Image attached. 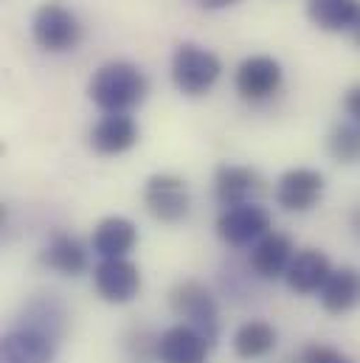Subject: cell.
Here are the masks:
<instances>
[{"mask_svg": "<svg viewBox=\"0 0 360 363\" xmlns=\"http://www.w3.org/2000/svg\"><path fill=\"white\" fill-rule=\"evenodd\" d=\"M147 91H150L147 74L124 60L104 62L88 82L90 101L104 113H130L147 99Z\"/></svg>", "mask_w": 360, "mask_h": 363, "instance_id": "6da1fadb", "label": "cell"}, {"mask_svg": "<svg viewBox=\"0 0 360 363\" xmlns=\"http://www.w3.org/2000/svg\"><path fill=\"white\" fill-rule=\"evenodd\" d=\"M169 307L180 318V324L197 330L211 347L220 338V307L214 293L197 281V279H183L169 290Z\"/></svg>", "mask_w": 360, "mask_h": 363, "instance_id": "7a4b0ae2", "label": "cell"}, {"mask_svg": "<svg viewBox=\"0 0 360 363\" xmlns=\"http://www.w3.org/2000/svg\"><path fill=\"white\" fill-rule=\"evenodd\" d=\"M223 74V62L214 51L197 45V43H183L172 54V82L183 96H206L217 85Z\"/></svg>", "mask_w": 360, "mask_h": 363, "instance_id": "3957f363", "label": "cell"}, {"mask_svg": "<svg viewBox=\"0 0 360 363\" xmlns=\"http://www.w3.org/2000/svg\"><path fill=\"white\" fill-rule=\"evenodd\" d=\"M31 37L43 51L62 54L82 43V26L71 9L60 3H43L31 20Z\"/></svg>", "mask_w": 360, "mask_h": 363, "instance_id": "277c9868", "label": "cell"}, {"mask_svg": "<svg viewBox=\"0 0 360 363\" xmlns=\"http://www.w3.org/2000/svg\"><path fill=\"white\" fill-rule=\"evenodd\" d=\"M270 231H273V217L259 203L223 208L217 217V234L231 248H248V245L254 248Z\"/></svg>", "mask_w": 360, "mask_h": 363, "instance_id": "5b68a950", "label": "cell"}, {"mask_svg": "<svg viewBox=\"0 0 360 363\" xmlns=\"http://www.w3.org/2000/svg\"><path fill=\"white\" fill-rule=\"evenodd\" d=\"M144 208L158 220V223H169L175 225L180 220H186L189 208H191V194H189V186L178 175H169V172H158V175H150L144 183Z\"/></svg>", "mask_w": 360, "mask_h": 363, "instance_id": "8992f818", "label": "cell"}, {"mask_svg": "<svg viewBox=\"0 0 360 363\" xmlns=\"http://www.w3.org/2000/svg\"><path fill=\"white\" fill-rule=\"evenodd\" d=\"M93 287L107 304H127L141 290V271L130 259H101L93 268Z\"/></svg>", "mask_w": 360, "mask_h": 363, "instance_id": "52a82bcc", "label": "cell"}, {"mask_svg": "<svg viewBox=\"0 0 360 363\" xmlns=\"http://www.w3.org/2000/svg\"><path fill=\"white\" fill-rule=\"evenodd\" d=\"M284 79V71L279 65V60L257 54L240 62L237 74H234V88L245 101H265L273 93H279Z\"/></svg>", "mask_w": 360, "mask_h": 363, "instance_id": "ba28073f", "label": "cell"}, {"mask_svg": "<svg viewBox=\"0 0 360 363\" xmlns=\"http://www.w3.org/2000/svg\"><path fill=\"white\" fill-rule=\"evenodd\" d=\"M265 191V181L257 169L240 167V164H220L214 169V197L223 208L254 203Z\"/></svg>", "mask_w": 360, "mask_h": 363, "instance_id": "9c48e42d", "label": "cell"}, {"mask_svg": "<svg viewBox=\"0 0 360 363\" xmlns=\"http://www.w3.org/2000/svg\"><path fill=\"white\" fill-rule=\"evenodd\" d=\"M321 194H324V175L310 167L287 169L276 183V203L284 211H296V214L310 211L313 206H318Z\"/></svg>", "mask_w": 360, "mask_h": 363, "instance_id": "30bf717a", "label": "cell"}, {"mask_svg": "<svg viewBox=\"0 0 360 363\" xmlns=\"http://www.w3.org/2000/svg\"><path fill=\"white\" fill-rule=\"evenodd\" d=\"M14 324L31 327V330H37V333H43L60 344L65 338V330H68V307L57 293H37L23 304Z\"/></svg>", "mask_w": 360, "mask_h": 363, "instance_id": "8fae6325", "label": "cell"}, {"mask_svg": "<svg viewBox=\"0 0 360 363\" xmlns=\"http://www.w3.org/2000/svg\"><path fill=\"white\" fill-rule=\"evenodd\" d=\"M54 355L57 341L23 324H14L0 341V363H54Z\"/></svg>", "mask_w": 360, "mask_h": 363, "instance_id": "7c38bea8", "label": "cell"}, {"mask_svg": "<svg viewBox=\"0 0 360 363\" xmlns=\"http://www.w3.org/2000/svg\"><path fill=\"white\" fill-rule=\"evenodd\" d=\"M138 144V124L127 113H104L90 130V147L99 155H121Z\"/></svg>", "mask_w": 360, "mask_h": 363, "instance_id": "4fadbf2b", "label": "cell"}, {"mask_svg": "<svg viewBox=\"0 0 360 363\" xmlns=\"http://www.w3.org/2000/svg\"><path fill=\"white\" fill-rule=\"evenodd\" d=\"M332 262L324 251H315V248H307V251H298L290 262V268L284 273V281L293 293L298 296H313V293H321L327 279L332 276Z\"/></svg>", "mask_w": 360, "mask_h": 363, "instance_id": "5bb4252c", "label": "cell"}, {"mask_svg": "<svg viewBox=\"0 0 360 363\" xmlns=\"http://www.w3.org/2000/svg\"><path fill=\"white\" fill-rule=\"evenodd\" d=\"M211 344L191 327L175 324L158 338V361L161 363H206Z\"/></svg>", "mask_w": 360, "mask_h": 363, "instance_id": "9a60e30c", "label": "cell"}, {"mask_svg": "<svg viewBox=\"0 0 360 363\" xmlns=\"http://www.w3.org/2000/svg\"><path fill=\"white\" fill-rule=\"evenodd\" d=\"M293 257H296L293 240L287 234H281V231H270L251 248L248 265L259 279H279V276L287 273Z\"/></svg>", "mask_w": 360, "mask_h": 363, "instance_id": "2e32d148", "label": "cell"}, {"mask_svg": "<svg viewBox=\"0 0 360 363\" xmlns=\"http://www.w3.org/2000/svg\"><path fill=\"white\" fill-rule=\"evenodd\" d=\"M138 242V228L127 217H104L93 231V254L101 259H127V254Z\"/></svg>", "mask_w": 360, "mask_h": 363, "instance_id": "e0dca14e", "label": "cell"}, {"mask_svg": "<svg viewBox=\"0 0 360 363\" xmlns=\"http://www.w3.org/2000/svg\"><path fill=\"white\" fill-rule=\"evenodd\" d=\"M321 307L330 315H347L360 307V271L358 268H335L318 293Z\"/></svg>", "mask_w": 360, "mask_h": 363, "instance_id": "ac0fdd59", "label": "cell"}, {"mask_svg": "<svg viewBox=\"0 0 360 363\" xmlns=\"http://www.w3.org/2000/svg\"><path fill=\"white\" fill-rule=\"evenodd\" d=\"M43 262L60 276H82L88 271V248L77 237L60 231L43 248Z\"/></svg>", "mask_w": 360, "mask_h": 363, "instance_id": "d6986e66", "label": "cell"}, {"mask_svg": "<svg viewBox=\"0 0 360 363\" xmlns=\"http://www.w3.org/2000/svg\"><path fill=\"white\" fill-rule=\"evenodd\" d=\"M307 17L321 31H355L360 20V0H307Z\"/></svg>", "mask_w": 360, "mask_h": 363, "instance_id": "ffe728a7", "label": "cell"}, {"mask_svg": "<svg viewBox=\"0 0 360 363\" xmlns=\"http://www.w3.org/2000/svg\"><path fill=\"white\" fill-rule=\"evenodd\" d=\"M231 344H234L237 358H242V361H257V358H265V355H270V352L276 350L279 333H276L273 324L254 318V321H245V324L237 327Z\"/></svg>", "mask_w": 360, "mask_h": 363, "instance_id": "44dd1931", "label": "cell"}, {"mask_svg": "<svg viewBox=\"0 0 360 363\" xmlns=\"http://www.w3.org/2000/svg\"><path fill=\"white\" fill-rule=\"evenodd\" d=\"M327 152L338 164H358L360 161V124L358 121H344L335 124L330 138H327Z\"/></svg>", "mask_w": 360, "mask_h": 363, "instance_id": "7402d4cb", "label": "cell"}, {"mask_svg": "<svg viewBox=\"0 0 360 363\" xmlns=\"http://www.w3.org/2000/svg\"><path fill=\"white\" fill-rule=\"evenodd\" d=\"M158 338L161 335H152L147 327H141V330H135L133 335H127V341H124V347H127V352H130V358L135 363H147V361H158Z\"/></svg>", "mask_w": 360, "mask_h": 363, "instance_id": "603a6c76", "label": "cell"}, {"mask_svg": "<svg viewBox=\"0 0 360 363\" xmlns=\"http://www.w3.org/2000/svg\"><path fill=\"white\" fill-rule=\"evenodd\" d=\"M298 363H355V361H352V358H347L344 352L332 350V347H324V344H310V347L301 352Z\"/></svg>", "mask_w": 360, "mask_h": 363, "instance_id": "cb8c5ba5", "label": "cell"}, {"mask_svg": "<svg viewBox=\"0 0 360 363\" xmlns=\"http://www.w3.org/2000/svg\"><path fill=\"white\" fill-rule=\"evenodd\" d=\"M344 110H347V116H349L352 121L360 124V85L347 91V96H344Z\"/></svg>", "mask_w": 360, "mask_h": 363, "instance_id": "d4e9b609", "label": "cell"}, {"mask_svg": "<svg viewBox=\"0 0 360 363\" xmlns=\"http://www.w3.org/2000/svg\"><path fill=\"white\" fill-rule=\"evenodd\" d=\"M197 6H203V9H211V11H217V9H228V6H237V3H242V0H194Z\"/></svg>", "mask_w": 360, "mask_h": 363, "instance_id": "484cf974", "label": "cell"}, {"mask_svg": "<svg viewBox=\"0 0 360 363\" xmlns=\"http://www.w3.org/2000/svg\"><path fill=\"white\" fill-rule=\"evenodd\" d=\"M352 225H355V231L360 234V206H358V211L352 214Z\"/></svg>", "mask_w": 360, "mask_h": 363, "instance_id": "4316f807", "label": "cell"}, {"mask_svg": "<svg viewBox=\"0 0 360 363\" xmlns=\"http://www.w3.org/2000/svg\"><path fill=\"white\" fill-rule=\"evenodd\" d=\"M352 37H355V43L360 45V20H358V26H355V31H352Z\"/></svg>", "mask_w": 360, "mask_h": 363, "instance_id": "83f0119b", "label": "cell"}]
</instances>
